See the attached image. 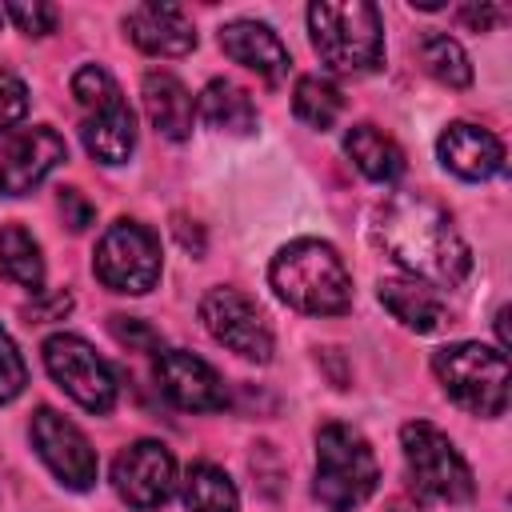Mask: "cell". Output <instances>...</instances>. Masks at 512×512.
<instances>
[{
	"label": "cell",
	"mask_w": 512,
	"mask_h": 512,
	"mask_svg": "<svg viewBox=\"0 0 512 512\" xmlns=\"http://www.w3.org/2000/svg\"><path fill=\"white\" fill-rule=\"evenodd\" d=\"M376 244L420 284L428 288H456L468 268V244L456 232L452 216L416 192H396L376 208Z\"/></svg>",
	"instance_id": "1"
},
{
	"label": "cell",
	"mask_w": 512,
	"mask_h": 512,
	"mask_svg": "<svg viewBox=\"0 0 512 512\" xmlns=\"http://www.w3.org/2000/svg\"><path fill=\"white\" fill-rule=\"evenodd\" d=\"M268 280L276 296L308 316H340L352 304V276L324 240H292L272 256Z\"/></svg>",
	"instance_id": "2"
},
{
	"label": "cell",
	"mask_w": 512,
	"mask_h": 512,
	"mask_svg": "<svg viewBox=\"0 0 512 512\" xmlns=\"http://www.w3.org/2000/svg\"><path fill=\"white\" fill-rule=\"evenodd\" d=\"M308 32L320 64L340 76H360L384 56V24L380 12L364 0H324L308 8Z\"/></svg>",
	"instance_id": "3"
},
{
	"label": "cell",
	"mask_w": 512,
	"mask_h": 512,
	"mask_svg": "<svg viewBox=\"0 0 512 512\" xmlns=\"http://www.w3.org/2000/svg\"><path fill=\"white\" fill-rule=\"evenodd\" d=\"M380 480V464L372 444L352 424H324L316 432V500L328 512H352L360 508Z\"/></svg>",
	"instance_id": "4"
},
{
	"label": "cell",
	"mask_w": 512,
	"mask_h": 512,
	"mask_svg": "<svg viewBox=\"0 0 512 512\" xmlns=\"http://www.w3.org/2000/svg\"><path fill=\"white\" fill-rule=\"evenodd\" d=\"M432 372L440 388L472 416H500L508 408V356L500 348L464 340L448 344L432 356Z\"/></svg>",
	"instance_id": "5"
},
{
	"label": "cell",
	"mask_w": 512,
	"mask_h": 512,
	"mask_svg": "<svg viewBox=\"0 0 512 512\" xmlns=\"http://www.w3.org/2000/svg\"><path fill=\"white\" fill-rule=\"evenodd\" d=\"M400 448H404V464L412 476V488L428 500H444V504H464L476 492L472 468L460 456V448L428 420H408L400 428Z\"/></svg>",
	"instance_id": "6"
},
{
	"label": "cell",
	"mask_w": 512,
	"mask_h": 512,
	"mask_svg": "<svg viewBox=\"0 0 512 512\" xmlns=\"http://www.w3.org/2000/svg\"><path fill=\"white\" fill-rule=\"evenodd\" d=\"M92 268L104 288L124 296H144L160 280V240L136 220H116L100 236Z\"/></svg>",
	"instance_id": "7"
},
{
	"label": "cell",
	"mask_w": 512,
	"mask_h": 512,
	"mask_svg": "<svg viewBox=\"0 0 512 512\" xmlns=\"http://www.w3.org/2000/svg\"><path fill=\"white\" fill-rule=\"evenodd\" d=\"M44 368L48 376L88 412H108L116 404V376L96 348L72 332H56L44 340Z\"/></svg>",
	"instance_id": "8"
},
{
	"label": "cell",
	"mask_w": 512,
	"mask_h": 512,
	"mask_svg": "<svg viewBox=\"0 0 512 512\" xmlns=\"http://www.w3.org/2000/svg\"><path fill=\"white\" fill-rule=\"evenodd\" d=\"M200 320H204L208 336L216 344L232 348L236 356L256 360V364H264L272 356V328L244 292L224 288V284L208 288L204 300H200Z\"/></svg>",
	"instance_id": "9"
},
{
	"label": "cell",
	"mask_w": 512,
	"mask_h": 512,
	"mask_svg": "<svg viewBox=\"0 0 512 512\" xmlns=\"http://www.w3.org/2000/svg\"><path fill=\"white\" fill-rule=\"evenodd\" d=\"M32 444H36L40 460L52 468V476L64 488L88 492L96 484L100 464H96V452H92L88 436L72 420H64L56 408H36V416H32Z\"/></svg>",
	"instance_id": "10"
},
{
	"label": "cell",
	"mask_w": 512,
	"mask_h": 512,
	"mask_svg": "<svg viewBox=\"0 0 512 512\" xmlns=\"http://www.w3.org/2000/svg\"><path fill=\"white\" fill-rule=\"evenodd\" d=\"M112 484L132 508H160L176 488V460L160 440H136L116 456Z\"/></svg>",
	"instance_id": "11"
},
{
	"label": "cell",
	"mask_w": 512,
	"mask_h": 512,
	"mask_svg": "<svg viewBox=\"0 0 512 512\" xmlns=\"http://www.w3.org/2000/svg\"><path fill=\"white\" fill-rule=\"evenodd\" d=\"M60 160H68V144L56 128L32 124V128L16 132L0 152V192L4 196L32 192Z\"/></svg>",
	"instance_id": "12"
},
{
	"label": "cell",
	"mask_w": 512,
	"mask_h": 512,
	"mask_svg": "<svg viewBox=\"0 0 512 512\" xmlns=\"http://www.w3.org/2000/svg\"><path fill=\"white\" fill-rule=\"evenodd\" d=\"M156 384L160 392L184 412H216L224 408V384L216 368L184 348H168L156 356Z\"/></svg>",
	"instance_id": "13"
},
{
	"label": "cell",
	"mask_w": 512,
	"mask_h": 512,
	"mask_svg": "<svg viewBox=\"0 0 512 512\" xmlns=\"http://www.w3.org/2000/svg\"><path fill=\"white\" fill-rule=\"evenodd\" d=\"M124 32L140 52L164 56V60L188 56L196 48V32H192L188 16L180 8H172V4H140V8H132L124 16Z\"/></svg>",
	"instance_id": "14"
},
{
	"label": "cell",
	"mask_w": 512,
	"mask_h": 512,
	"mask_svg": "<svg viewBox=\"0 0 512 512\" xmlns=\"http://www.w3.org/2000/svg\"><path fill=\"white\" fill-rule=\"evenodd\" d=\"M436 156L440 164L460 176V180H488L504 168V148L500 140L488 132V128H476V124H448L436 140Z\"/></svg>",
	"instance_id": "15"
},
{
	"label": "cell",
	"mask_w": 512,
	"mask_h": 512,
	"mask_svg": "<svg viewBox=\"0 0 512 512\" xmlns=\"http://www.w3.org/2000/svg\"><path fill=\"white\" fill-rule=\"evenodd\" d=\"M220 48L228 60L244 64L248 72L264 76V80H280L288 72V48L280 44V36L260 24V20H232L220 28Z\"/></svg>",
	"instance_id": "16"
},
{
	"label": "cell",
	"mask_w": 512,
	"mask_h": 512,
	"mask_svg": "<svg viewBox=\"0 0 512 512\" xmlns=\"http://www.w3.org/2000/svg\"><path fill=\"white\" fill-rule=\"evenodd\" d=\"M140 96H144V112H148V120L160 136H168V140H188L192 136L196 100L172 72H148L144 84H140Z\"/></svg>",
	"instance_id": "17"
},
{
	"label": "cell",
	"mask_w": 512,
	"mask_h": 512,
	"mask_svg": "<svg viewBox=\"0 0 512 512\" xmlns=\"http://www.w3.org/2000/svg\"><path fill=\"white\" fill-rule=\"evenodd\" d=\"M380 304L412 332H436L448 320L444 300L436 296V288L412 280V276H388L380 280Z\"/></svg>",
	"instance_id": "18"
},
{
	"label": "cell",
	"mask_w": 512,
	"mask_h": 512,
	"mask_svg": "<svg viewBox=\"0 0 512 512\" xmlns=\"http://www.w3.org/2000/svg\"><path fill=\"white\" fill-rule=\"evenodd\" d=\"M80 140L88 148V156H96L100 164H124L136 148V116L128 104H116L108 112H96L80 124Z\"/></svg>",
	"instance_id": "19"
},
{
	"label": "cell",
	"mask_w": 512,
	"mask_h": 512,
	"mask_svg": "<svg viewBox=\"0 0 512 512\" xmlns=\"http://www.w3.org/2000/svg\"><path fill=\"white\" fill-rule=\"evenodd\" d=\"M196 112L204 116L208 128L216 132H228V136H248L256 128V104L252 96L232 84V80H208L204 92H200V104Z\"/></svg>",
	"instance_id": "20"
},
{
	"label": "cell",
	"mask_w": 512,
	"mask_h": 512,
	"mask_svg": "<svg viewBox=\"0 0 512 512\" xmlns=\"http://www.w3.org/2000/svg\"><path fill=\"white\" fill-rule=\"evenodd\" d=\"M344 152L348 160L376 184H388L404 172V152L396 148L392 136H384L376 124H352L344 132Z\"/></svg>",
	"instance_id": "21"
},
{
	"label": "cell",
	"mask_w": 512,
	"mask_h": 512,
	"mask_svg": "<svg viewBox=\"0 0 512 512\" xmlns=\"http://www.w3.org/2000/svg\"><path fill=\"white\" fill-rule=\"evenodd\" d=\"M0 272L8 280H16L20 288H40L44 284V256L40 244L32 240V232H24L20 224H4L0 228Z\"/></svg>",
	"instance_id": "22"
},
{
	"label": "cell",
	"mask_w": 512,
	"mask_h": 512,
	"mask_svg": "<svg viewBox=\"0 0 512 512\" xmlns=\"http://www.w3.org/2000/svg\"><path fill=\"white\" fill-rule=\"evenodd\" d=\"M240 492L216 464H192L184 476V508L188 512H236Z\"/></svg>",
	"instance_id": "23"
},
{
	"label": "cell",
	"mask_w": 512,
	"mask_h": 512,
	"mask_svg": "<svg viewBox=\"0 0 512 512\" xmlns=\"http://www.w3.org/2000/svg\"><path fill=\"white\" fill-rule=\"evenodd\" d=\"M292 108H296V116H300L308 128L328 132V128L340 120V112H344V96H340V88H336L332 80H324V76H300V80H296V92H292Z\"/></svg>",
	"instance_id": "24"
},
{
	"label": "cell",
	"mask_w": 512,
	"mask_h": 512,
	"mask_svg": "<svg viewBox=\"0 0 512 512\" xmlns=\"http://www.w3.org/2000/svg\"><path fill=\"white\" fill-rule=\"evenodd\" d=\"M420 60H424V68H428L440 84H448V88H468V84H472V64H468L464 48H460L448 32H428V36L420 40Z\"/></svg>",
	"instance_id": "25"
},
{
	"label": "cell",
	"mask_w": 512,
	"mask_h": 512,
	"mask_svg": "<svg viewBox=\"0 0 512 512\" xmlns=\"http://www.w3.org/2000/svg\"><path fill=\"white\" fill-rule=\"evenodd\" d=\"M72 96H76V104H80L88 116H96V112H108V108L124 104V100H120L116 80H112L100 64H84V68H76V76H72Z\"/></svg>",
	"instance_id": "26"
},
{
	"label": "cell",
	"mask_w": 512,
	"mask_h": 512,
	"mask_svg": "<svg viewBox=\"0 0 512 512\" xmlns=\"http://www.w3.org/2000/svg\"><path fill=\"white\" fill-rule=\"evenodd\" d=\"M28 384V368H24V356L16 352L12 336L0 328V404H12Z\"/></svg>",
	"instance_id": "27"
},
{
	"label": "cell",
	"mask_w": 512,
	"mask_h": 512,
	"mask_svg": "<svg viewBox=\"0 0 512 512\" xmlns=\"http://www.w3.org/2000/svg\"><path fill=\"white\" fill-rule=\"evenodd\" d=\"M4 16H8L24 36H48V32L56 28V8L44 4V0H32V4L16 0V4L4 8Z\"/></svg>",
	"instance_id": "28"
},
{
	"label": "cell",
	"mask_w": 512,
	"mask_h": 512,
	"mask_svg": "<svg viewBox=\"0 0 512 512\" xmlns=\"http://www.w3.org/2000/svg\"><path fill=\"white\" fill-rule=\"evenodd\" d=\"M28 116V84L16 72H0V132L16 128Z\"/></svg>",
	"instance_id": "29"
},
{
	"label": "cell",
	"mask_w": 512,
	"mask_h": 512,
	"mask_svg": "<svg viewBox=\"0 0 512 512\" xmlns=\"http://www.w3.org/2000/svg\"><path fill=\"white\" fill-rule=\"evenodd\" d=\"M112 336L120 344H128V348H144V352L160 348V336L144 320H136V316H112Z\"/></svg>",
	"instance_id": "30"
},
{
	"label": "cell",
	"mask_w": 512,
	"mask_h": 512,
	"mask_svg": "<svg viewBox=\"0 0 512 512\" xmlns=\"http://www.w3.org/2000/svg\"><path fill=\"white\" fill-rule=\"evenodd\" d=\"M60 212L68 216V228L72 232H84L92 224V204L76 188H60Z\"/></svg>",
	"instance_id": "31"
},
{
	"label": "cell",
	"mask_w": 512,
	"mask_h": 512,
	"mask_svg": "<svg viewBox=\"0 0 512 512\" xmlns=\"http://www.w3.org/2000/svg\"><path fill=\"white\" fill-rule=\"evenodd\" d=\"M500 16H504V12H500L496 4H464V8H460V20H464V24H472L476 32H488Z\"/></svg>",
	"instance_id": "32"
}]
</instances>
